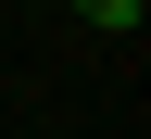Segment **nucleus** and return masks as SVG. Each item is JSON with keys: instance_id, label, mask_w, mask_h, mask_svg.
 I'll return each instance as SVG.
<instances>
[{"instance_id": "obj_1", "label": "nucleus", "mask_w": 151, "mask_h": 139, "mask_svg": "<svg viewBox=\"0 0 151 139\" xmlns=\"http://www.w3.org/2000/svg\"><path fill=\"white\" fill-rule=\"evenodd\" d=\"M76 13H88V25H139V0H76Z\"/></svg>"}]
</instances>
